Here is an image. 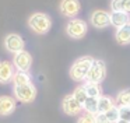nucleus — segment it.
Wrapping results in <instances>:
<instances>
[{
    "label": "nucleus",
    "instance_id": "1",
    "mask_svg": "<svg viewBox=\"0 0 130 123\" xmlns=\"http://www.w3.org/2000/svg\"><path fill=\"white\" fill-rule=\"evenodd\" d=\"M92 62H94V59L91 56H84V57L77 59L73 63V66L70 67V77L74 81H84Z\"/></svg>",
    "mask_w": 130,
    "mask_h": 123
},
{
    "label": "nucleus",
    "instance_id": "2",
    "mask_svg": "<svg viewBox=\"0 0 130 123\" xmlns=\"http://www.w3.org/2000/svg\"><path fill=\"white\" fill-rule=\"evenodd\" d=\"M28 25L35 34L43 35L46 34L52 27V20L48 14L45 13H34L28 18Z\"/></svg>",
    "mask_w": 130,
    "mask_h": 123
},
{
    "label": "nucleus",
    "instance_id": "3",
    "mask_svg": "<svg viewBox=\"0 0 130 123\" xmlns=\"http://www.w3.org/2000/svg\"><path fill=\"white\" fill-rule=\"evenodd\" d=\"M13 92H14V97L23 103H31L37 97V88L32 83L25 85H14Z\"/></svg>",
    "mask_w": 130,
    "mask_h": 123
},
{
    "label": "nucleus",
    "instance_id": "4",
    "mask_svg": "<svg viewBox=\"0 0 130 123\" xmlns=\"http://www.w3.org/2000/svg\"><path fill=\"white\" fill-rule=\"evenodd\" d=\"M106 74V64L102 60H95L94 59L92 64H91L90 70H88V74L85 77V83H96L99 84L102 80L105 78Z\"/></svg>",
    "mask_w": 130,
    "mask_h": 123
},
{
    "label": "nucleus",
    "instance_id": "5",
    "mask_svg": "<svg viewBox=\"0 0 130 123\" xmlns=\"http://www.w3.org/2000/svg\"><path fill=\"white\" fill-rule=\"evenodd\" d=\"M87 29H88L87 22L80 18H71L67 22V27H66L67 35L73 39H81L87 34Z\"/></svg>",
    "mask_w": 130,
    "mask_h": 123
},
{
    "label": "nucleus",
    "instance_id": "6",
    "mask_svg": "<svg viewBox=\"0 0 130 123\" xmlns=\"http://www.w3.org/2000/svg\"><path fill=\"white\" fill-rule=\"evenodd\" d=\"M13 64L17 70L20 71H29L32 64V56L29 55L25 50H21V52L14 53V57H13Z\"/></svg>",
    "mask_w": 130,
    "mask_h": 123
},
{
    "label": "nucleus",
    "instance_id": "7",
    "mask_svg": "<svg viewBox=\"0 0 130 123\" xmlns=\"http://www.w3.org/2000/svg\"><path fill=\"white\" fill-rule=\"evenodd\" d=\"M62 109L66 115H69V116H76V115H78L80 112L83 111V105L73 97V94H71V95H67V97L63 98Z\"/></svg>",
    "mask_w": 130,
    "mask_h": 123
},
{
    "label": "nucleus",
    "instance_id": "8",
    "mask_svg": "<svg viewBox=\"0 0 130 123\" xmlns=\"http://www.w3.org/2000/svg\"><path fill=\"white\" fill-rule=\"evenodd\" d=\"M4 48L10 53H17L24 50V41L18 34H9L4 38Z\"/></svg>",
    "mask_w": 130,
    "mask_h": 123
},
{
    "label": "nucleus",
    "instance_id": "9",
    "mask_svg": "<svg viewBox=\"0 0 130 123\" xmlns=\"http://www.w3.org/2000/svg\"><path fill=\"white\" fill-rule=\"evenodd\" d=\"M60 13L66 17H70V18H74L77 14L80 13V2L78 0H62L60 2Z\"/></svg>",
    "mask_w": 130,
    "mask_h": 123
},
{
    "label": "nucleus",
    "instance_id": "10",
    "mask_svg": "<svg viewBox=\"0 0 130 123\" xmlns=\"http://www.w3.org/2000/svg\"><path fill=\"white\" fill-rule=\"evenodd\" d=\"M91 24L98 29L106 28L110 24V14L104 10H95L91 14Z\"/></svg>",
    "mask_w": 130,
    "mask_h": 123
},
{
    "label": "nucleus",
    "instance_id": "11",
    "mask_svg": "<svg viewBox=\"0 0 130 123\" xmlns=\"http://www.w3.org/2000/svg\"><path fill=\"white\" fill-rule=\"evenodd\" d=\"M14 64L4 60L0 62V84H9L11 83L14 75Z\"/></svg>",
    "mask_w": 130,
    "mask_h": 123
},
{
    "label": "nucleus",
    "instance_id": "12",
    "mask_svg": "<svg viewBox=\"0 0 130 123\" xmlns=\"http://www.w3.org/2000/svg\"><path fill=\"white\" fill-rule=\"evenodd\" d=\"M129 22H130V17L129 13H126V11H112L110 13V25H113L116 29L129 24Z\"/></svg>",
    "mask_w": 130,
    "mask_h": 123
},
{
    "label": "nucleus",
    "instance_id": "13",
    "mask_svg": "<svg viewBox=\"0 0 130 123\" xmlns=\"http://www.w3.org/2000/svg\"><path fill=\"white\" fill-rule=\"evenodd\" d=\"M15 111V101L11 97H0V116H10Z\"/></svg>",
    "mask_w": 130,
    "mask_h": 123
},
{
    "label": "nucleus",
    "instance_id": "14",
    "mask_svg": "<svg viewBox=\"0 0 130 123\" xmlns=\"http://www.w3.org/2000/svg\"><path fill=\"white\" fill-rule=\"evenodd\" d=\"M113 106H116V102L113 98L108 97V95H101L98 98V113H106Z\"/></svg>",
    "mask_w": 130,
    "mask_h": 123
},
{
    "label": "nucleus",
    "instance_id": "15",
    "mask_svg": "<svg viewBox=\"0 0 130 123\" xmlns=\"http://www.w3.org/2000/svg\"><path fill=\"white\" fill-rule=\"evenodd\" d=\"M116 41H118L119 45L130 43V22L118 28V31H116Z\"/></svg>",
    "mask_w": 130,
    "mask_h": 123
},
{
    "label": "nucleus",
    "instance_id": "16",
    "mask_svg": "<svg viewBox=\"0 0 130 123\" xmlns=\"http://www.w3.org/2000/svg\"><path fill=\"white\" fill-rule=\"evenodd\" d=\"M115 102H116V106H119V108L130 106V88H124L122 91H119Z\"/></svg>",
    "mask_w": 130,
    "mask_h": 123
},
{
    "label": "nucleus",
    "instance_id": "17",
    "mask_svg": "<svg viewBox=\"0 0 130 123\" xmlns=\"http://www.w3.org/2000/svg\"><path fill=\"white\" fill-rule=\"evenodd\" d=\"M11 81H13L14 85H25V84L31 83V77H29V74L27 71H20V70H17V71L14 73V75H13Z\"/></svg>",
    "mask_w": 130,
    "mask_h": 123
},
{
    "label": "nucleus",
    "instance_id": "18",
    "mask_svg": "<svg viewBox=\"0 0 130 123\" xmlns=\"http://www.w3.org/2000/svg\"><path fill=\"white\" fill-rule=\"evenodd\" d=\"M83 109H84L87 113L96 115L98 113V98L88 97L87 99H85V102L83 103Z\"/></svg>",
    "mask_w": 130,
    "mask_h": 123
},
{
    "label": "nucleus",
    "instance_id": "19",
    "mask_svg": "<svg viewBox=\"0 0 130 123\" xmlns=\"http://www.w3.org/2000/svg\"><path fill=\"white\" fill-rule=\"evenodd\" d=\"M112 11H126L130 13V0H112L110 2Z\"/></svg>",
    "mask_w": 130,
    "mask_h": 123
},
{
    "label": "nucleus",
    "instance_id": "20",
    "mask_svg": "<svg viewBox=\"0 0 130 123\" xmlns=\"http://www.w3.org/2000/svg\"><path fill=\"white\" fill-rule=\"evenodd\" d=\"M85 91H87L88 97H92V98H99L102 95V89L99 87V84L96 83H85Z\"/></svg>",
    "mask_w": 130,
    "mask_h": 123
},
{
    "label": "nucleus",
    "instance_id": "21",
    "mask_svg": "<svg viewBox=\"0 0 130 123\" xmlns=\"http://www.w3.org/2000/svg\"><path fill=\"white\" fill-rule=\"evenodd\" d=\"M73 97L83 105V103L85 102V99L88 98L87 91H85V87H84V85H78V87H77V88L73 91Z\"/></svg>",
    "mask_w": 130,
    "mask_h": 123
},
{
    "label": "nucleus",
    "instance_id": "22",
    "mask_svg": "<svg viewBox=\"0 0 130 123\" xmlns=\"http://www.w3.org/2000/svg\"><path fill=\"white\" fill-rule=\"evenodd\" d=\"M105 115H106V117L109 119L110 123H116L119 120V106H113V108H110Z\"/></svg>",
    "mask_w": 130,
    "mask_h": 123
},
{
    "label": "nucleus",
    "instance_id": "23",
    "mask_svg": "<svg viewBox=\"0 0 130 123\" xmlns=\"http://www.w3.org/2000/svg\"><path fill=\"white\" fill-rule=\"evenodd\" d=\"M77 123H95V115H91V113H87V112H85L83 116L78 117Z\"/></svg>",
    "mask_w": 130,
    "mask_h": 123
},
{
    "label": "nucleus",
    "instance_id": "24",
    "mask_svg": "<svg viewBox=\"0 0 130 123\" xmlns=\"http://www.w3.org/2000/svg\"><path fill=\"white\" fill-rule=\"evenodd\" d=\"M119 119L129 120V122H130V106H123V108H119Z\"/></svg>",
    "mask_w": 130,
    "mask_h": 123
},
{
    "label": "nucleus",
    "instance_id": "25",
    "mask_svg": "<svg viewBox=\"0 0 130 123\" xmlns=\"http://www.w3.org/2000/svg\"><path fill=\"white\" fill-rule=\"evenodd\" d=\"M95 123H110L105 113H96L95 115Z\"/></svg>",
    "mask_w": 130,
    "mask_h": 123
},
{
    "label": "nucleus",
    "instance_id": "26",
    "mask_svg": "<svg viewBox=\"0 0 130 123\" xmlns=\"http://www.w3.org/2000/svg\"><path fill=\"white\" fill-rule=\"evenodd\" d=\"M116 123H130V122H129V120H122V119H119Z\"/></svg>",
    "mask_w": 130,
    "mask_h": 123
}]
</instances>
